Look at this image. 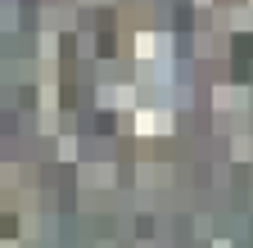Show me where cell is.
<instances>
[{
  "mask_svg": "<svg viewBox=\"0 0 253 248\" xmlns=\"http://www.w3.org/2000/svg\"><path fill=\"white\" fill-rule=\"evenodd\" d=\"M240 54H253V36H240Z\"/></svg>",
  "mask_w": 253,
  "mask_h": 248,
  "instance_id": "1",
  "label": "cell"
}]
</instances>
